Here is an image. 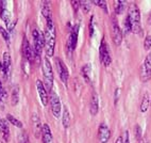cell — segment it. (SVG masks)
I'll use <instances>...</instances> for the list:
<instances>
[{
    "instance_id": "6da1fadb",
    "label": "cell",
    "mask_w": 151,
    "mask_h": 143,
    "mask_svg": "<svg viewBox=\"0 0 151 143\" xmlns=\"http://www.w3.org/2000/svg\"><path fill=\"white\" fill-rule=\"evenodd\" d=\"M55 26L52 22V18L47 19V27L45 31V49H46L47 57H52L54 54V48H55Z\"/></svg>"
},
{
    "instance_id": "7a4b0ae2",
    "label": "cell",
    "mask_w": 151,
    "mask_h": 143,
    "mask_svg": "<svg viewBox=\"0 0 151 143\" xmlns=\"http://www.w3.org/2000/svg\"><path fill=\"white\" fill-rule=\"evenodd\" d=\"M128 20L131 26V32L135 34H140L143 33V29L140 26V13L139 9L136 6V3H131L128 10Z\"/></svg>"
},
{
    "instance_id": "3957f363",
    "label": "cell",
    "mask_w": 151,
    "mask_h": 143,
    "mask_svg": "<svg viewBox=\"0 0 151 143\" xmlns=\"http://www.w3.org/2000/svg\"><path fill=\"white\" fill-rule=\"evenodd\" d=\"M43 76H44V86L47 91H52V86H53V72H52V66L48 57H45L43 64Z\"/></svg>"
},
{
    "instance_id": "277c9868",
    "label": "cell",
    "mask_w": 151,
    "mask_h": 143,
    "mask_svg": "<svg viewBox=\"0 0 151 143\" xmlns=\"http://www.w3.org/2000/svg\"><path fill=\"white\" fill-rule=\"evenodd\" d=\"M111 35L114 44L116 46H119L122 42V31L118 25L117 19L115 16H112L111 18Z\"/></svg>"
},
{
    "instance_id": "5b68a950",
    "label": "cell",
    "mask_w": 151,
    "mask_h": 143,
    "mask_svg": "<svg viewBox=\"0 0 151 143\" xmlns=\"http://www.w3.org/2000/svg\"><path fill=\"white\" fill-rule=\"evenodd\" d=\"M32 35H33V41H34V47H33V49H34L35 56L37 58L38 57L41 58L42 50L45 47V38H44L43 34L38 30H33Z\"/></svg>"
},
{
    "instance_id": "8992f818",
    "label": "cell",
    "mask_w": 151,
    "mask_h": 143,
    "mask_svg": "<svg viewBox=\"0 0 151 143\" xmlns=\"http://www.w3.org/2000/svg\"><path fill=\"white\" fill-rule=\"evenodd\" d=\"M99 54H100V61L104 65L105 68L111 64V56H110V49L109 45L106 44L105 40H102L101 45L99 47Z\"/></svg>"
},
{
    "instance_id": "52a82bcc",
    "label": "cell",
    "mask_w": 151,
    "mask_h": 143,
    "mask_svg": "<svg viewBox=\"0 0 151 143\" xmlns=\"http://www.w3.org/2000/svg\"><path fill=\"white\" fill-rule=\"evenodd\" d=\"M140 79L146 82L151 79V54H149L145 59L143 66L140 68Z\"/></svg>"
},
{
    "instance_id": "ba28073f",
    "label": "cell",
    "mask_w": 151,
    "mask_h": 143,
    "mask_svg": "<svg viewBox=\"0 0 151 143\" xmlns=\"http://www.w3.org/2000/svg\"><path fill=\"white\" fill-rule=\"evenodd\" d=\"M78 33H79V25H76L75 27L71 29L67 40V49L69 54L73 52L77 46V41H78Z\"/></svg>"
},
{
    "instance_id": "9c48e42d",
    "label": "cell",
    "mask_w": 151,
    "mask_h": 143,
    "mask_svg": "<svg viewBox=\"0 0 151 143\" xmlns=\"http://www.w3.org/2000/svg\"><path fill=\"white\" fill-rule=\"evenodd\" d=\"M111 138V130L105 123H101L98 128V143H108Z\"/></svg>"
},
{
    "instance_id": "30bf717a",
    "label": "cell",
    "mask_w": 151,
    "mask_h": 143,
    "mask_svg": "<svg viewBox=\"0 0 151 143\" xmlns=\"http://www.w3.org/2000/svg\"><path fill=\"white\" fill-rule=\"evenodd\" d=\"M50 105H51V111L55 118L61 116V100L54 92L51 91V96H50Z\"/></svg>"
},
{
    "instance_id": "8fae6325",
    "label": "cell",
    "mask_w": 151,
    "mask_h": 143,
    "mask_svg": "<svg viewBox=\"0 0 151 143\" xmlns=\"http://www.w3.org/2000/svg\"><path fill=\"white\" fill-rule=\"evenodd\" d=\"M22 54H24V59L27 60L28 62H32L34 58L36 57L34 49H32V47H31V45H30V43L26 38H24V42H22Z\"/></svg>"
},
{
    "instance_id": "7c38bea8",
    "label": "cell",
    "mask_w": 151,
    "mask_h": 143,
    "mask_svg": "<svg viewBox=\"0 0 151 143\" xmlns=\"http://www.w3.org/2000/svg\"><path fill=\"white\" fill-rule=\"evenodd\" d=\"M55 62H57V65H58V70H59L60 78H61V80H62L64 83H67L69 74H68V70H67V68H66V65H65L62 60L59 59V58L55 60Z\"/></svg>"
},
{
    "instance_id": "4fadbf2b",
    "label": "cell",
    "mask_w": 151,
    "mask_h": 143,
    "mask_svg": "<svg viewBox=\"0 0 151 143\" xmlns=\"http://www.w3.org/2000/svg\"><path fill=\"white\" fill-rule=\"evenodd\" d=\"M36 88H37L38 95H40V98H41V102L44 106L48 105V94H47V90L44 86V82L38 79L36 81Z\"/></svg>"
},
{
    "instance_id": "5bb4252c",
    "label": "cell",
    "mask_w": 151,
    "mask_h": 143,
    "mask_svg": "<svg viewBox=\"0 0 151 143\" xmlns=\"http://www.w3.org/2000/svg\"><path fill=\"white\" fill-rule=\"evenodd\" d=\"M32 126H33V131H34V136L38 138L42 135V130H43V126H42L41 119L38 118L36 113L32 115Z\"/></svg>"
},
{
    "instance_id": "9a60e30c",
    "label": "cell",
    "mask_w": 151,
    "mask_h": 143,
    "mask_svg": "<svg viewBox=\"0 0 151 143\" xmlns=\"http://www.w3.org/2000/svg\"><path fill=\"white\" fill-rule=\"evenodd\" d=\"M11 56L9 52H4L2 58V70L6 77H10L11 74Z\"/></svg>"
},
{
    "instance_id": "2e32d148",
    "label": "cell",
    "mask_w": 151,
    "mask_h": 143,
    "mask_svg": "<svg viewBox=\"0 0 151 143\" xmlns=\"http://www.w3.org/2000/svg\"><path fill=\"white\" fill-rule=\"evenodd\" d=\"M98 110H99V97L96 93L92 95V98H91V104H89V111H91V114L92 115H96L98 113Z\"/></svg>"
},
{
    "instance_id": "e0dca14e",
    "label": "cell",
    "mask_w": 151,
    "mask_h": 143,
    "mask_svg": "<svg viewBox=\"0 0 151 143\" xmlns=\"http://www.w3.org/2000/svg\"><path fill=\"white\" fill-rule=\"evenodd\" d=\"M42 140L43 143H51L52 142V134L50 127L48 124H43V130H42Z\"/></svg>"
},
{
    "instance_id": "ac0fdd59",
    "label": "cell",
    "mask_w": 151,
    "mask_h": 143,
    "mask_svg": "<svg viewBox=\"0 0 151 143\" xmlns=\"http://www.w3.org/2000/svg\"><path fill=\"white\" fill-rule=\"evenodd\" d=\"M0 132L2 134L3 140L8 142L10 139V128H9V124L6 120L0 119Z\"/></svg>"
},
{
    "instance_id": "d6986e66",
    "label": "cell",
    "mask_w": 151,
    "mask_h": 143,
    "mask_svg": "<svg viewBox=\"0 0 151 143\" xmlns=\"http://www.w3.org/2000/svg\"><path fill=\"white\" fill-rule=\"evenodd\" d=\"M81 73H82V76L84 77V79H85L87 82H89V77H91V73H92V66H91V64L84 65L81 70Z\"/></svg>"
},
{
    "instance_id": "ffe728a7",
    "label": "cell",
    "mask_w": 151,
    "mask_h": 143,
    "mask_svg": "<svg viewBox=\"0 0 151 143\" xmlns=\"http://www.w3.org/2000/svg\"><path fill=\"white\" fill-rule=\"evenodd\" d=\"M0 17H1V19H2L3 22L6 23V26H8L9 24H11V14H10V12L6 10V9H3V10H0Z\"/></svg>"
},
{
    "instance_id": "44dd1931",
    "label": "cell",
    "mask_w": 151,
    "mask_h": 143,
    "mask_svg": "<svg viewBox=\"0 0 151 143\" xmlns=\"http://www.w3.org/2000/svg\"><path fill=\"white\" fill-rule=\"evenodd\" d=\"M70 125V114L69 111H68L67 107H64V110H63V126L65 128H67Z\"/></svg>"
},
{
    "instance_id": "7402d4cb",
    "label": "cell",
    "mask_w": 151,
    "mask_h": 143,
    "mask_svg": "<svg viewBox=\"0 0 151 143\" xmlns=\"http://www.w3.org/2000/svg\"><path fill=\"white\" fill-rule=\"evenodd\" d=\"M19 100V88L18 86H14L13 90H12V105L15 106L17 105Z\"/></svg>"
},
{
    "instance_id": "603a6c76",
    "label": "cell",
    "mask_w": 151,
    "mask_h": 143,
    "mask_svg": "<svg viewBox=\"0 0 151 143\" xmlns=\"http://www.w3.org/2000/svg\"><path fill=\"white\" fill-rule=\"evenodd\" d=\"M42 13L46 19H49L51 18V10H50V6H49V2H44V6H43V9H42Z\"/></svg>"
},
{
    "instance_id": "cb8c5ba5",
    "label": "cell",
    "mask_w": 151,
    "mask_h": 143,
    "mask_svg": "<svg viewBox=\"0 0 151 143\" xmlns=\"http://www.w3.org/2000/svg\"><path fill=\"white\" fill-rule=\"evenodd\" d=\"M18 143H30L29 141V136H28L26 130H22L18 134V138H17Z\"/></svg>"
},
{
    "instance_id": "d4e9b609",
    "label": "cell",
    "mask_w": 151,
    "mask_h": 143,
    "mask_svg": "<svg viewBox=\"0 0 151 143\" xmlns=\"http://www.w3.org/2000/svg\"><path fill=\"white\" fill-rule=\"evenodd\" d=\"M6 119H8V121L10 122L11 124H13L14 126L18 127V128H22V126H24L22 122L19 121V120H17L16 118H14L12 114H8V115H6Z\"/></svg>"
},
{
    "instance_id": "484cf974",
    "label": "cell",
    "mask_w": 151,
    "mask_h": 143,
    "mask_svg": "<svg viewBox=\"0 0 151 143\" xmlns=\"http://www.w3.org/2000/svg\"><path fill=\"white\" fill-rule=\"evenodd\" d=\"M124 1H122V0H117L115 1V13L116 14H122L124 10Z\"/></svg>"
},
{
    "instance_id": "4316f807",
    "label": "cell",
    "mask_w": 151,
    "mask_h": 143,
    "mask_svg": "<svg viewBox=\"0 0 151 143\" xmlns=\"http://www.w3.org/2000/svg\"><path fill=\"white\" fill-rule=\"evenodd\" d=\"M149 106H150V99H149L148 95L145 94V96H144L143 100H142V105H140V110L143 111V112H146V111H147V109H148Z\"/></svg>"
},
{
    "instance_id": "83f0119b",
    "label": "cell",
    "mask_w": 151,
    "mask_h": 143,
    "mask_svg": "<svg viewBox=\"0 0 151 143\" xmlns=\"http://www.w3.org/2000/svg\"><path fill=\"white\" fill-rule=\"evenodd\" d=\"M93 3L97 4V6L100 7V8H102L103 11H104L105 13H108V4H106V2H105L104 0H94Z\"/></svg>"
},
{
    "instance_id": "f1b7e54d",
    "label": "cell",
    "mask_w": 151,
    "mask_h": 143,
    "mask_svg": "<svg viewBox=\"0 0 151 143\" xmlns=\"http://www.w3.org/2000/svg\"><path fill=\"white\" fill-rule=\"evenodd\" d=\"M0 33H1V35H2V38H4V41H6V43H10V34H9V31L8 30H6L3 27H1L0 26Z\"/></svg>"
},
{
    "instance_id": "f546056e",
    "label": "cell",
    "mask_w": 151,
    "mask_h": 143,
    "mask_svg": "<svg viewBox=\"0 0 151 143\" xmlns=\"http://www.w3.org/2000/svg\"><path fill=\"white\" fill-rule=\"evenodd\" d=\"M80 7L83 9L84 13H88L91 10V2L88 1H80Z\"/></svg>"
},
{
    "instance_id": "4dcf8cb0",
    "label": "cell",
    "mask_w": 151,
    "mask_h": 143,
    "mask_svg": "<svg viewBox=\"0 0 151 143\" xmlns=\"http://www.w3.org/2000/svg\"><path fill=\"white\" fill-rule=\"evenodd\" d=\"M6 96H8L6 91L4 90L2 83H1V81H0V100H6Z\"/></svg>"
},
{
    "instance_id": "1f68e13d",
    "label": "cell",
    "mask_w": 151,
    "mask_h": 143,
    "mask_svg": "<svg viewBox=\"0 0 151 143\" xmlns=\"http://www.w3.org/2000/svg\"><path fill=\"white\" fill-rule=\"evenodd\" d=\"M144 47H145L146 50L151 48V35H147L145 38V42H144Z\"/></svg>"
},
{
    "instance_id": "d6a6232c",
    "label": "cell",
    "mask_w": 151,
    "mask_h": 143,
    "mask_svg": "<svg viewBox=\"0 0 151 143\" xmlns=\"http://www.w3.org/2000/svg\"><path fill=\"white\" fill-rule=\"evenodd\" d=\"M122 141L124 143H130V140H129V131H124V137H122Z\"/></svg>"
},
{
    "instance_id": "836d02e7",
    "label": "cell",
    "mask_w": 151,
    "mask_h": 143,
    "mask_svg": "<svg viewBox=\"0 0 151 143\" xmlns=\"http://www.w3.org/2000/svg\"><path fill=\"white\" fill-rule=\"evenodd\" d=\"M136 137L137 139H142V128H140L138 125H136Z\"/></svg>"
},
{
    "instance_id": "e575fe53",
    "label": "cell",
    "mask_w": 151,
    "mask_h": 143,
    "mask_svg": "<svg viewBox=\"0 0 151 143\" xmlns=\"http://www.w3.org/2000/svg\"><path fill=\"white\" fill-rule=\"evenodd\" d=\"M89 34H91V36H93V34H94V23H93V18L91 20V24H89Z\"/></svg>"
},
{
    "instance_id": "d590c367",
    "label": "cell",
    "mask_w": 151,
    "mask_h": 143,
    "mask_svg": "<svg viewBox=\"0 0 151 143\" xmlns=\"http://www.w3.org/2000/svg\"><path fill=\"white\" fill-rule=\"evenodd\" d=\"M73 7H75V11H78V8L80 7V1H73Z\"/></svg>"
},
{
    "instance_id": "8d00e7d4",
    "label": "cell",
    "mask_w": 151,
    "mask_h": 143,
    "mask_svg": "<svg viewBox=\"0 0 151 143\" xmlns=\"http://www.w3.org/2000/svg\"><path fill=\"white\" fill-rule=\"evenodd\" d=\"M115 143H124V141H122V137H118V138H117V140L115 141Z\"/></svg>"
},
{
    "instance_id": "74e56055",
    "label": "cell",
    "mask_w": 151,
    "mask_h": 143,
    "mask_svg": "<svg viewBox=\"0 0 151 143\" xmlns=\"http://www.w3.org/2000/svg\"><path fill=\"white\" fill-rule=\"evenodd\" d=\"M139 143H149V142L147 141V139H146V138H142V139L139 140Z\"/></svg>"
},
{
    "instance_id": "f35d334b",
    "label": "cell",
    "mask_w": 151,
    "mask_h": 143,
    "mask_svg": "<svg viewBox=\"0 0 151 143\" xmlns=\"http://www.w3.org/2000/svg\"><path fill=\"white\" fill-rule=\"evenodd\" d=\"M148 23H149V24H151V14H150V16H149V19H148Z\"/></svg>"
},
{
    "instance_id": "ab89813d",
    "label": "cell",
    "mask_w": 151,
    "mask_h": 143,
    "mask_svg": "<svg viewBox=\"0 0 151 143\" xmlns=\"http://www.w3.org/2000/svg\"><path fill=\"white\" fill-rule=\"evenodd\" d=\"M0 143H3V141H0Z\"/></svg>"
}]
</instances>
